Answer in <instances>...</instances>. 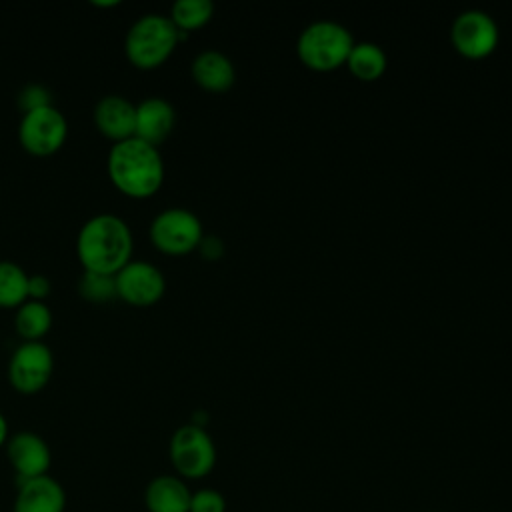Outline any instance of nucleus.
<instances>
[{"instance_id":"17","label":"nucleus","mask_w":512,"mask_h":512,"mask_svg":"<svg viewBox=\"0 0 512 512\" xmlns=\"http://www.w3.org/2000/svg\"><path fill=\"white\" fill-rule=\"evenodd\" d=\"M52 326V312L44 302L26 300L16 308L14 328L24 342H42L44 334Z\"/></svg>"},{"instance_id":"23","label":"nucleus","mask_w":512,"mask_h":512,"mask_svg":"<svg viewBox=\"0 0 512 512\" xmlns=\"http://www.w3.org/2000/svg\"><path fill=\"white\" fill-rule=\"evenodd\" d=\"M50 92L38 84H30L26 86L20 96H18V106L22 108V112H30V110H38L44 106H50Z\"/></svg>"},{"instance_id":"2","label":"nucleus","mask_w":512,"mask_h":512,"mask_svg":"<svg viewBox=\"0 0 512 512\" xmlns=\"http://www.w3.org/2000/svg\"><path fill=\"white\" fill-rule=\"evenodd\" d=\"M110 182L128 198H150L164 182V160L160 150L138 138L112 144L108 152Z\"/></svg>"},{"instance_id":"26","label":"nucleus","mask_w":512,"mask_h":512,"mask_svg":"<svg viewBox=\"0 0 512 512\" xmlns=\"http://www.w3.org/2000/svg\"><path fill=\"white\" fill-rule=\"evenodd\" d=\"M8 442V422L4 418V414L0 412V446H4Z\"/></svg>"},{"instance_id":"14","label":"nucleus","mask_w":512,"mask_h":512,"mask_svg":"<svg viewBox=\"0 0 512 512\" xmlns=\"http://www.w3.org/2000/svg\"><path fill=\"white\" fill-rule=\"evenodd\" d=\"M174 122L176 112L168 100L158 96L146 98L140 104H136L134 138L158 148V144H162L170 136Z\"/></svg>"},{"instance_id":"8","label":"nucleus","mask_w":512,"mask_h":512,"mask_svg":"<svg viewBox=\"0 0 512 512\" xmlns=\"http://www.w3.org/2000/svg\"><path fill=\"white\" fill-rule=\"evenodd\" d=\"M52 370V350L44 342H22L8 362V380L20 394H36L48 384Z\"/></svg>"},{"instance_id":"11","label":"nucleus","mask_w":512,"mask_h":512,"mask_svg":"<svg viewBox=\"0 0 512 512\" xmlns=\"http://www.w3.org/2000/svg\"><path fill=\"white\" fill-rule=\"evenodd\" d=\"M8 460L20 482L48 474L52 456L48 444L34 432H18L6 442Z\"/></svg>"},{"instance_id":"9","label":"nucleus","mask_w":512,"mask_h":512,"mask_svg":"<svg viewBox=\"0 0 512 512\" xmlns=\"http://www.w3.org/2000/svg\"><path fill=\"white\" fill-rule=\"evenodd\" d=\"M450 40L462 56L474 60L484 58L492 54L498 44V26L484 10H464L452 22Z\"/></svg>"},{"instance_id":"5","label":"nucleus","mask_w":512,"mask_h":512,"mask_svg":"<svg viewBox=\"0 0 512 512\" xmlns=\"http://www.w3.org/2000/svg\"><path fill=\"white\" fill-rule=\"evenodd\" d=\"M168 456L176 476L184 480H200L208 476L216 464V446L204 426L184 424L174 430Z\"/></svg>"},{"instance_id":"20","label":"nucleus","mask_w":512,"mask_h":512,"mask_svg":"<svg viewBox=\"0 0 512 512\" xmlns=\"http://www.w3.org/2000/svg\"><path fill=\"white\" fill-rule=\"evenodd\" d=\"M214 14L210 0H178L170 8V20L180 32L202 28Z\"/></svg>"},{"instance_id":"6","label":"nucleus","mask_w":512,"mask_h":512,"mask_svg":"<svg viewBox=\"0 0 512 512\" xmlns=\"http://www.w3.org/2000/svg\"><path fill=\"white\" fill-rule=\"evenodd\" d=\"M202 222L186 208H166L154 216L150 224L152 244L170 256H182L200 246Z\"/></svg>"},{"instance_id":"16","label":"nucleus","mask_w":512,"mask_h":512,"mask_svg":"<svg viewBox=\"0 0 512 512\" xmlns=\"http://www.w3.org/2000/svg\"><path fill=\"white\" fill-rule=\"evenodd\" d=\"M194 82L208 92H224L236 80L232 60L218 50H204L192 60Z\"/></svg>"},{"instance_id":"1","label":"nucleus","mask_w":512,"mask_h":512,"mask_svg":"<svg viewBox=\"0 0 512 512\" xmlns=\"http://www.w3.org/2000/svg\"><path fill=\"white\" fill-rule=\"evenodd\" d=\"M130 226L116 214H98L84 222L76 240V254L86 272L114 276L132 258Z\"/></svg>"},{"instance_id":"18","label":"nucleus","mask_w":512,"mask_h":512,"mask_svg":"<svg viewBox=\"0 0 512 512\" xmlns=\"http://www.w3.org/2000/svg\"><path fill=\"white\" fill-rule=\"evenodd\" d=\"M346 64L356 78L370 82L384 74L388 58L386 52L374 42H354Z\"/></svg>"},{"instance_id":"12","label":"nucleus","mask_w":512,"mask_h":512,"mask_svg":"<svg viewBox=\"0 0 512 512\" xmlns=\"http://www.w3.org/2000/svg\"><path fill=\"white\" fill-rule=\"evenodd\" d=\"M94 124L98 132L114 144L134 138L136 106L118 94L104 96L94 106Z\"/></svg>"},{"instance_id":"15","label":"nucleus","mask_w":512,"mask_h":512,"mask_svg":"<svg viewBox=\"0 0 512 512\" xmlns=\"http://www.w3.org/2000/svg\"><path fill=\"white\" fill-rule=\"evenodd\" d=\"M192 492L184 478L176 474H162L150 480L144 490V504L148 512H188Z\"/></svg>"},{"instance_id":"4","label":"nucleus","mask_w":512,"mask_h":512,"mask_svg":"<svg viewBox=\"0 0 512 512\" xmlns=\"http://www.w3.org/2000/svg\"><path fill=\"white\" fill-rule=\"evenodd\" d=\"M352 46L354 38L346 26L334 20H316L300 32L296 52L310 70L328 72L346 64Z\"/></svg>"},{"instance_id":"24","label":"nucleus","mask_w":512,"mask_h":512,"mask_svg":"<svg viewBox=\"0 0 512 512\" xmlns=\"http://www.w3.org/2000/svg\"><path fill=\"white\" fill-rule=\"evenodd\" d=\"M48 294H50V280L44 274L28 276V300L44 302Z\"/></svg>"},{"instance_id":"21","label":"nucleus","mask_w":512,"mask_h":512,"mask_svg":"<svg viewBox=\"0 0 512 512\" xmlns=\"http://www.w3.org/2000/svg\"><path fill=\"white\" fill-rule=\"evenodd\" d=\"M78 292L82 298L94 304H104L112 298H116V284L114 276L96 274V272H82L78 282Z\"/></svg>"},{"instance_id":"7","label":"nucleus","mask_w":512,"mask_h":512,"mask_svg":"<svg viewBox=\"0 0 512 512\" xmlns=\"http://www.w3.org/2000/svg\"><path fill=\"white\" fill-rule=\"evenodd\" d=\"M68 136V122L56 106H44L22 114L18 126V140L32 156H52L58 152Z\"/></svg>"},{"instance_id":"27","label":"nucleus","mask_w":512,"mask_h":512,"mask_svg":"<svg viewBox=\"0 0 512 512\" xmlns=\"http://www.w3.org/2000/svg\"><path fill=\"white\" fill-rule=\"evenodd\" d=\"M92 4H94V6H100V8H112V6H116L118 2L112 0V2H92Z\"/></svg>"},{"instance_id":"25","label":"nucleus","mask_w":512,"mask_h":512,"mask_svg":"<svg viewBox=\"0 0 512 512\" xmlns=\"http://www.w3.org/2000/svg\"><path fill=\"white\" fill-rule=\"evenodd\" d=\"M200 252L204 258H210V260H216L222 256L224 252V246H222V240L216 238V236H208V238H202L200 242Z\"/></svg>"},{"instance_id":"22","label":"nucleus","mask_w":512,"mask_h":512,"mask_svg":"<svg viewBox=\"0 0 512 512\" xmlns=\"http://www.w3.org/2000/svg\"><path fill=\"white\" fill-rule=\"evenodd\" d=\"M188 512H226V498L214 488H200L192 492Z\"/></svg>"},{"instance_id":"19","label":"nucleus","mask_w":512,"mask_h":512,"mask_svg":"<svg viewBox=\"0 0 512 512\" xmlns=\"http://www.w3.org/2000/svg\"><path fill=\"white\" fill-rule=\"evenodd\" d=\"M28 300V274L22 266L0 260V308H18Z\"/></svg>"},{"instance_id":"3","label":"nucleus","mask_w":512,"mask_h":512,"mask_svg":"<svg viewBox=\"0 0 512 512\" xmlns=\"http://www.w3.org/2000/svg\"><path fill=\"white\" fill-rule=\"evenodd\" d=\"M178 34V28L168 16L146 14L138 18L130 26L124 42L130 64L140 70H154L162 66L180 42Z\"/></svg>"},{"instance_id":"10","label":"nucleus","mask_w":512,"mask_h":512,"mask_svg":"<svg viewBox=\"0 0 512 512\" xmlns=\"http://www.w3.org/2000/svg\"><path fill=\"white\" fill-rule=\"evenodd\" d=\"M116 298L130 306H152L166 290V280L160 268L144 260H130L118 274H114Z\"/></svg>"},{"instance_id":"13","label":"nucleus","mask_w":512,"mask_h":512,"mask_svg":"<svg viewBox=\"0 0 512 512\" xmlns=\"http://www.w3.org/2000/svg\"><path fill=\"white\" fill-rule=\"evenodd\" d=\"M64 508L66 492L56 478L44 474L20 482L14 512H64Z\"/></svg>"}]
</instances>
